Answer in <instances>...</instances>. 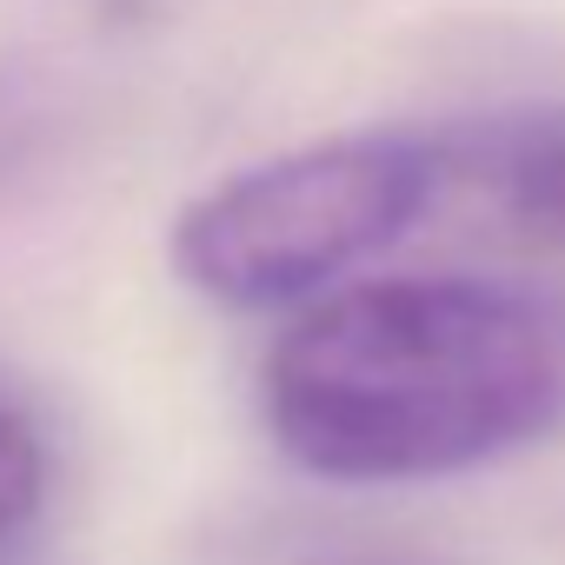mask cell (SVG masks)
<instances>
[{"label":"cell","instance_id":"5b68a950","mask_svg":"<svg viewBox=\"0 0 565 565\" xmlns=\"http://www.w3.org/2000/svg\"><path fill=\"white\" fill-rule=\"evenodd\" d=\"M81 8L100 14V21H114V28H153L173 8H186V0H81Z\"/></svg>","mask_w":565,"mask_h":565},{"label":"cell","instance_id":"3957f363","mask_svg":"<svg viewBox=\"0 0 565 565\" xmlns=\"http://www.w3.org/2000/svg\"><path fill=\"white\" fill-rule=\"evenodd\" d=\"M446 167L452 186L492 200L519 233L565 246V100L446 127Z\"/></svg>","mask_w":565,"mask_h":565},{"label":"cell","instance_id":"277c9868","mask_svg":"<svg viewBox=\"0 0 565 565\" xmlns=\"http://www.w3.org/2000/svg\"><path fill=\"white\" fill-rule=\"evenodd\" d=\"M47 499V452L21 413L0 406V539L21 532Z\"/></svg>","mask_w":565,"mask_h":565},{"label":"cell","instance_id":"8992f818","mask_svg":"<svg viewBox=\"0 0 565 565\" xmlns=\"http://www.w3.org/2000/svg\"><path fill=\"white\" fill-rule=\"evenodd\" d=\"M347 565H399V558H347Z\"/></svg>","mask_w":565,"mask_h":565},{"label":"cell","instance_id":"6da1fadb","mask_svg":"<svg viewBox=\"0 0 565 565\" xmlns=\"http://www.w3.org/2000/svg\"><path fill=\"white\" fill-rule=\"evenodd\" d=\"M273 446L333 486H426L565 426V300L472 273L313 300L259 366Z\"/></svg>","mask_w":565,"mask_h":565},{"label":"cell","instance_id":"7a4b0ae2","mask_svg":"<svg viewBox=\"0 0 565 565\" xmlns=\"http://www.w3.org/2000/svg\"><path fill=\"white\" fill-rule=\"evenodd\" d=\"M452 193L446 127H360L213 180L173 220V273L233 313L333 294Z\"/></svg>","mask_w":565,"mask_h":565}]
</instances>
